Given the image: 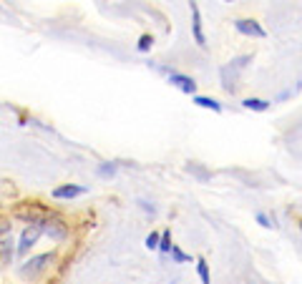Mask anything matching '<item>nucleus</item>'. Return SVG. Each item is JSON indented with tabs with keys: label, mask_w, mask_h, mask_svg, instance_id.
<instances>
[{
	"label": "nucleus",
	"mask_w": 302,
	"mask_h": 284,
	"mask_svg": "<svg viewBox=\"0 0 302 284\" xmlns=\"http://www.w3.org/2000/svg\"><path fill=\"white\" fill-rule=\"evenodd\" d=\"M196 106H202V108H209V111H214V113H222V103L217 98H211V96H191Z\"/></svg>",
	"instance_id": "1a4fd4ad"
},
{
	"label": "nucleus",
	"mask_w": 302,
	"mask_h": 284,
	"mask_svg": "<svg viewBox=\"0 0 302 284\" xmlns=\"http://www.w3.org/2000/svg\"><path fill=\"white\" fill-rule=\"evenodd\" d=\"M53 262H56V254H53V251L38 254V257H30L28 262H23V264L18 266V274H20L23 279H36V277H40Z\"/></svg>",
	"instance_id": "f257e3e1"
},
{
	"label": "nucleus",
	"mask_w": 302,
	"mask_h": 284,
	"mask_svg": "<svg viewBox=\"0 0 302 284\" xmlns=\"http://www.w3.org/2000/svg\"><path fill=\"white\" fill-rule=\"evenodd\" d=\"M98 171H101L103 176H113V174H116V166H113V163H111V166H109V163H103Z\"/></svg>",
	"instance_id": "f3484780"
},
{
	"label": "nucleus",
	"mask_w": 302,
	"mask_h": 284,
	"mask_svg": "<svg viewBox=\"0 0 302 284\" xmlns=\"http://www.w3.org/2000/svg\"><path fill=\"white\" fill-rule=\"evenodd\" d=\"M269 106H272V101H267V98H254V96H249V98L242 101V108H247V111H267Z\"/></svg>",
	"instance_id": "6e6552de"
},
{
	"label": "nucleus",
	"mask_w": 302,
	"mask_h": 284,
	"mask_svg": "<svg viewBox=\"0 0 302 284\" xmlns=\"http://www.w3.org/2000/svg\"><path fill=\"white\" fill-rule=\"evenodd\" d=\"M169 83L176 86L181 93H187V96H196V81H194L191 76H184V73L169 71Z\"/></svg>",
	"instance_id": "20e7f679"
},
{
	"label": "nucleus",
	"mask_w": 302,
	"mask_h": 284,
	"mask_svg": "<svg viewBox=\"0 0 302 284\" xmlns=\"http://www.w3.org/2000/svg\"><path fill=\"white\" fill-rule=\"evenodd\" d=\"M13 257H15V239L13 234H8L0 239V264H8Z\"/></svg>",
	"instance_id": "0eeeda50"
},
{
	"label": "nucleus",
	"mask_w": 302,
	"mask_h": 284,
	"mask_svg": "<svg viewBox=\"0 0 302 284\" xmlns=\"http://www.w3.org/2000/svg\"><path fill=\"white\" fill-rule=\"evenodd\" d=\"M254 219H257V224H262L264 229H275V227H277V224H275V216H272V214H264V212H260V214H257Z\"/></svg>",
	"instance_id": "4468645a"
},
{
	"label": "nucleus",
	"mask_w": 302,
	"mask_h": 284,
	"mask_svg": "<svg viewBox=\"0 0 302 284\" xmlns=\"http://www.w3.org/2000/svg\"><path fill=\"white\" fill-rule=\"evenodd\" d=\"M144 244H146V249H156V247H159V231H151V234L146 236Z\"/></svg>",
	"instance_id": "dca6fc26"
},
{
	"label": "nucleus",
	"mask_w": 302,
	"mask_h": 284,
	"mask_svg": "<svg viewBox=\"0 0 302 284\" xmlns=\"http://www.w3.org/2000/svg\"><path fill=\"white\" fill-rule=\"evenodd\" d=\"M0 269H3V264H0Z\"/></svg>",
	"instance_id": "a211bd4d"
},
{
	"label": "nucleus",
	"mask_w": 302,
	"mask_h": 284,
	"mask_svg": "<svg viewBox=\"0 0 302 284\" xmlns=\"http://www.w3.org/2000/svg\"><path fill=\"white\" fill-rule=\"evenodd\" d=\"M191 36L196 40V46L207 48V36H204V28H202V10L196 3H191Z\"/></svg>",
	"instance_id": "39448f33"
},
{
	"label": "nucleus",
	"mask_w": 302,
	"mask_h": 284,
	"mask_svg": "<svg viewBox=\"0 0 302 284\" xmlns=\"http://www.w3.org/2000/svg\"><path fill=\"white\" fill-rule=\"evenodd\" d=\"M234 28L242 33V36H249V38H267V31L257 23L254 18H237L234 20Z\"/></svg>",
	"instance_id": "7ed1b4c3"
},
{
	"label": "nucleus",
	"mask_w": 302,
	"mask_h": 284,
	"mask_svg": "<svg viewBox=\"0 0 302 284\" xmlns=\"http://www.w3.org/2000/svg\"><path fill=\"white\" fill-rule=\"evenodd\" d=\"M43 236V227L40 224H28V227L23 229V234H20V239H18V247H15V254H23L30 249V247H36V242Z\"/></svg>",
	"instance_id": "f03ea898"
},
{
	"label": "nucleus",
	"mask_w": 302,
	"mask_h": 284,
	"mask_svg": "<svg viewBox=\"0 0 302 284\" xmlns=\"http://www.w3.org/2000/svg\"><path fill=\"white\" fill-rule=\"evenodd\" d=\"M151 46H154V36H151V33H144V36L139 38V43H136V48H139L141 53H149Z\"/></svg>",
	"instance_id": "ddd939ff"
},
{
	"label": "nucleus",
	"mask_w": 302,
	"mask_h": 284,
	"mask_svg": "<svg viewBox=\"0 0 302 284\" xmlns=\"http://www.w3.org/2000/svg\"><path fill=\"white\" fill-rule=\"evenodd\" d=\"M196 274H199L202 284H211V277H209V264H207V259H204V257L196 259Z\"/></svg>",
	"instance_id": "9d476101"
},
{
	"label": "nucleus",
	"mask_w": 302,
	"mask_h": 284,
	"mask_svg": "<svg viewBox=\"0 0 302 284\" xmlns=\"http://www.w3.org/2000/svg\"><path fill=\"white\" fill-rule=\"evenodd\" d=\"M88 189L86 186H78V184H63V186H56L53 191H51V196L53 199H58V201H71V199H76V196H83Z\"/></svg>",
	"instance_id": "423d86ee"
},
{
	"label": "nucleus",
	"mask_w": 302,
	"mask_h": 284,
	"mask_svg": "<svg viewBox=\"0 0 302 284\" xmlns=\"http://www.w3.org/2000/svg\"><path fill=\"white\" fill-rule=\"evenodd\" d=\"M10 229H13V219H10V216H5V214H0V239L8 236V234H10Z\"/></svg>",
	"instance_id": "2eb2a0df"
},
{
	"label": "nucleus",
	"mask_w": 302,
	"mask_h": 284,
	"mask_svg": "<svg viewBox=\"0 0 302 284\" xmlns=\"http://www.w3.org/2000/svg\"><path fill=\"white\" fill-rule=\"evenodd\" d=\"M161 254H169L171 249V234L169 231H159V247H156Z\"/></svg>",
	"instance_id": "9b49d317"
},
{
	"label": "nucleus",
	"mask_w": 302,
	"mask_h": 284,
	"mask_svg": "<svg viewBox=\"0 0 302 284\" xmlns=\"http://www.w3.org/2000/svg\"><path fill=\"white\" fill-rule=\"evenodd\" d=\"M169 254H171V259H174L176 264H187V262H191V257H189V254H184V251H181L176 244H171Z\"/></svg>",
	"instance_id": "f8f14e48"
}]
</instances>
